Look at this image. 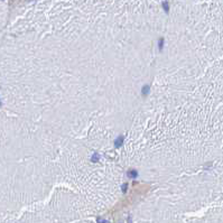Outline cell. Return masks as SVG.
<instances>
[{
    "label": "cell",
    "instance_id": "cell-2",
    "mask_svg": "<svg viewBox=\"0 0 223 223\" xmlns=\"http://www.w3.org/2000/svg\"><path fill=\"white\" fill-rule=\"evenodd\" d=\"M121 139H122L121 137L117 139V141H115V147H117V148H119V147L121 146V144H122V140H121Z\"/></svg>",
    "mask_w": 223,
    "mask_h": 223
},
{
    "label": "cell",
    "instance_id": "cell-1",
    "mask_svg": "<svg viewBox=\"0 0 223 223\" xmlns=\"http://www.w3.org/2000/svg\"><path fill=\"white\" fill-rule=\"evenodd\" d=\"M128 175H130V177H137L138 173H137L135 169H131V170H129V172H128Z\"/></svg>",
    "mask_w": 223,
    "mask_h": 223
},
{
    "label": "cell",
    "instance_id": "cell-3",
    "mask_svg": "<svg viewBox=\"0 0 223 223\" xmlns=\"http://www.w3.org/2000/svg\"><path fill=\"white\" fill-rule=\"evenodd\" d=\"M148 92H149V86H148V85H145V88L142 89V94L146 95Z\"/></svg>",
    "mask_w": 223,
    "mask_h": 223
}]
</instances>
